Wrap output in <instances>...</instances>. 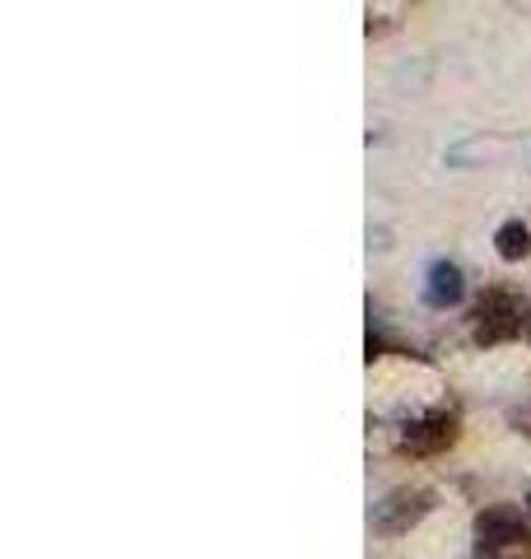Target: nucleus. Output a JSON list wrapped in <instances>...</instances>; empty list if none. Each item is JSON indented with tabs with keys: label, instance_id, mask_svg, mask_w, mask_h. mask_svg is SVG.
Masks as SVG:
<instances>
[{
	"label": "nucleus",
	"instance_id": "1",
	"mask_svg": "<svg viewBox=\"0 0 531 559\" xmlns=\"http://www.w3.org/2000/svg\"><path fill=\"white\" fill-rule=\"evenodd\" d=\"M531 540V513L522 503H489L475 518V555L481 559H518Z\"/></svg>",
	"mask_w": 531,
	"mask_h": 559
},
{
	"label": "nucleus",
	"instance_id": "2",
	"mask_svg": "<svg viewBox=\"0 0 531 559\" xmlns=\"http://www.w3.org/2000/svg\"><path fill=\"white\" fill-rule=\"evenodd\" d=\"M522 318H527V308L512 289H485V299L475 304L471 331L481 345H504L512 336H522Z\"/></svg>",
	"mask_w": 531,
	"mask_h": 559
},
{
	"label": "nucleus",
	"instance_id": "3",
	"mask_svg": "<svg viewBox=\"0 0 531 559\" xmlns=\"http://www.w3.org/2000/svg\"><path fill=\"white\" fill-rule=\"evenodd\" d=\"M457 433H462V419H457V411L438 406L429 415H420L415 425H405L401 452H411V457H438V452H448L457 443Z\"/></svg>",
	"mask_w": 531,
	"mask_h": 559
},
{
	"label": "nucleus",
	"instance_id": "4",
	"mask_svg": "<svg viewBox=\"0 0 531 559\" xmlns=\"http://www.w3.org/2000/svg\"><path fill=\"white\" fill-rule=\"evenodd\" d=\"M429 509H434L429 489H392V495L374 509V527L387 532V536H401V532H411Z\"/></svg>",
	"mask_w": 531,
	"mask_h": 559
},
{
	"label": "nucleus",
	"instance_id": "5",
	"mask_svg": "<svg viewBox=\"0 0 531 559\" xmlns=\"http://www.w3.org/2000/svg\"><path fill=\"white\" fill-rule=\"evenodd\" d=\"M462 271L452 266V261H434L429 266V280H424V304L429 308H452L462 299Z\"/></svg>",
	"mask_w": 531,
	"mask_h": 559
},
{
	"label": "nucleus",
	"instance_id": "6",
	"mask_svg": "<svg viewBox=\"0 0 531 559\" xmlns=\"http://www.w3.org/2000/svg\"><path fill=\"white\" fill-rule=\"evenodd\" d=\"M494 252H499L504 261H522L531 252V229H527L522 219L499 224V234H494Z\"/></svg>",
	"mask_w": 531,
	"mask_h": 559
},
{
	"label": "nucleus",
	"instance_id": "7",
	"mask_svg": "<svg viewBox=\"0 0 531 559\" xmlns=\"http://www.w3.org/2000/svg\"><path fill=\"white\" fill-rule=\"evenodd\" d=\"M527 331H531V322H527Z\"/></svg>",
	"mask_w": 531,
	"mask_h": 559
}]
</instances>
